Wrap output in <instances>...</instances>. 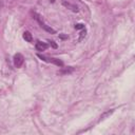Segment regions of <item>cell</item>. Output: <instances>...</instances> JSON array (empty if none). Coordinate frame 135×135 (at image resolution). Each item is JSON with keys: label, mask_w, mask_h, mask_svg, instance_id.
I'll return each mask as SVG.
<instances>
[{"label": "cell", "mask_w": 135, "mask_h": 135, "mask_svg": "<svg viewBox=\"0 0 135 135\" xmlns=\"http://www.w3.org/2000/svg\"><path fill=\"white\" fill-rule=\"evenodd\" d=\"M34 16H35L34 18H35V19H36V20L38 21V23L40 24V26H41V27H42V28H43L44 31H46V32H49V33H51V34H56V31H55L54 28H52L51 26L46 25L45 23H43V22L41 21V19L39 18V16H38V15H37L36 13H34Z\"/></svg>", "instance_id": "cell-2"}, {"label": "cell", "mask_w": 135, "mask_h": 135, "mask_svg": "<svg viewBox=\"0 0 135 135\" xmlns=\"http://www.w3.org/2000/svg\"><path fill=\"white\" fill-rule=\"evenodd\" d=\"M38 58H40L42 61H45V62H52L58 66H63V62L60 60V59H57V58H52V57H46V56H43L41 54H37Z\"/></svg>", "instance_id": "cell-1"}, {"label": "cell", "mask_w": 135, "mask_h": 135, "mask_svg": "<svg viewBox=\"0 0 135 135\" xmlns=\"http://www.w3.org/2000/svg\"><path fill=\"white\" fill-rule=\"evenodd\" d=\"M50 42H51V44H52V46H53V47H55V49L57 47V44H56L54 41H50Z\"/></svg>", "instance_id": "cell-12"}, {"label": "cell", "mask_w": 135, "mask_h": 135, "mask_svg": "<svg viewBox=\"0 0 135 135\" xmlns=\"http://www.w3.org/2000/svg\"><path fill=\"white\" fill-rule=\"evenodd\" d=\"M23 39L25 41H27V42H32L33 41V36H32V34L30 32L26 31V32L23 33Z\"/></svg>", "instance_id": "cell-6"}, {"label": "cell", "mask_w": 135, "mask_h": 135, "mask_svg": "<svg viewBox=\"0 0 135 135\" xmlns=\"http://www.w3.org/2000/svg\"><path fill=\"white\" fill-rule=\"evenodd\" d=\"M113 112H114V110H109V111H107V112L102 113V114L100 115V117H99V120H103V119H105L107 117H109L110 115H112V114H113Z\"/></svg>", "instance_id": "cell-7"}, {"label": "cell", "mask_w": 135, "mask_h": 135, "mask_svg": "<svg viewBox=\"0 0 135 135\" xmlns=\"http://www.w3.org/2000/svg\"><path fill=\"white\" fill-rule=\"evenodd\" d=\"M73 71H74V69H73L72 66H69L68 69H65V70L61 71V72H60V74H66V73L69 74V73H71V72H73Z\"/></svg>", "instance_id": "cell-9"}, {"label": "cell", "mask_w": 135, "mask_h": 135, "mask_svg": "<svg viewBox=\"0 0 135 135\" xmlns=\"http://www.w3.org/2000/svg\"><path fill=\"white\" fill-rule=\"evenodd\" d=\"M85 34H86V31H85V28H83L82 31H81V33H80V36H79V41H82L83 40V38L85 37Z\"/></svg>", "instance_id": "cell-8"}, {"label": "cell", "mask_w": 135, "mask_h": 135, "mask_svg": "<svg viewBox=\"0 0 135 135\" xmlns=\"http://www.w3.org/2000/svg\"><path fill=\"white\" fill-rule=\"evenodd\" d=\"M62 5H63V6H65L66 8H69V9H71V11H72V12H74V13H78V12H79L78 7H77L75 4H72V3H70V2L62 1Z\"/></svg>", "instance_id": "cell-4"}, {"label": "cell", "mask_w": 135, "mask_h": 135, "mask_svg": "<svg viewBox=\"0 0 135 135\" xmlns=\"http://www.w3.org/2000/svg\"><path fill=\"white\" fill-rule=\"evenodd\" d=\"M59 37H60L61 39H68V36H66V35H59Z\"/></svg>", "instance_id": "cell-11"}, {"label": "cell", "mask_w": 135, "mask_h": 135, "mask_svg": "<svg viewBox=\"0 0 135 135\" xmlns=\"http://www.w3.org/2000/svg\"><path fill=\"white\" fill-rule=\"evenodd\" d=\"M36 50L37 51H40V52H42V51H45L47 47H49V45L46 44V43H44V42H41V41H38L37 43H36Z\"/></svg>", "instance_id": "cell-5"}, {"label": "cell", "mask_w": 135, "mask_h": 135, "mask_svg": "<svg viewBox=\"0 0 135 135\" xmlns=\"http://www.w3.org/2000/svg\"><path fill=\"white\" fill-rule=\"evenodd\" d=\"M75 28H76V30H83V28H84V24H82V23H77V24H75Z\"/></svg>", "instance_id": "cell-10"}, {"label": "cell", "mask_w": 135, "mask_h": 135, "mask_svg": "<svg viewBox=\"0 0 135 135\" xmlns=\"http://www.w3.org/2000/svg\"><path fill=\"white\" fill-rule=\"evenodd\" d=\"M13 59H14V65L16 68H21L22 66V64L24 62V57H23L22 54H20V53L15 54Z\"/></svg>", "instance_id": "cell-3"}]
</instances>
